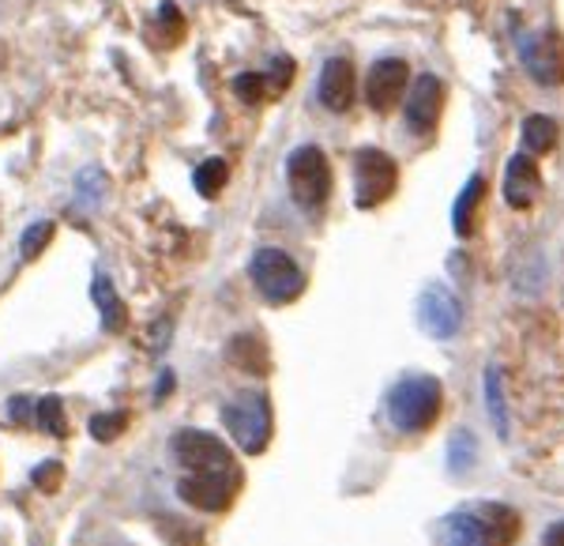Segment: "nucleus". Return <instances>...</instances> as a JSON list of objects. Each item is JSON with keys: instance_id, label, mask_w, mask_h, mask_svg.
<instances>
[{"instance_id": "f257e3e1", "label": "nucleus", "mask_w": 564, "mask_h": 546, "mask_svg": "<svg viewBox=\"0 0 564 546\" xmlns=\"http://www.w3.org/2000/svg\"><path fill=\"white\" fill-rule=\"evenodd\" d=\"M441 404H444L441 381L430 377V373H414V377H403L388 393V418L403 433H425L441 418Z\"/></svg>"}, {"instance_id": "f03ea898", "label": "nucleus", "mask_w": 564, "mask_h": 546, "mask_svg": "<svg viewBox=\"0 0 564 546\" xmlns=\"http://www.w3.org/2000/svg\"><path fill=\"white\" fill-rule=\"evenodd\" d=\"M223 422L241 452L260 457L271 441V399L263 393H241L223 407Z\"/></svg>"}, {"instance_id": "7ed1b4c3", "label": "nucleus", "mask_w": 564, "mask_h": 546, "mask_svg": "<svg viewBox=\"0 0 564 546\" xmlns=\"http://www.w3.org/2000/svg\"><path fill=\"white\" fill-rule=\"evenodd\" d=\"M286 181H290V196L305 207V212H321L332 196V167H327V154L313 143L290 151L286 159Z\"/></svg>"}, {"instance_id": "20e7f679", "label": "nucleus", "mask_w": 564, "mask_h": 546, "mask_svg": "<svg viewBox=\"0 0 564 546\" xmlns=\"http://www.w3.org/2000/svg\"><path fill=\"white\" fill-rule=\"evenodd\" d=\"M249 276H252V283H257L260 298L271 306H290L294 298H302V290H305L302 268L282 249H260L249 264Z\"/></svg>"}, {"instance_id": "39448f33", "label": "nucleus", "mask_w": 564, "mask_h": 546, "mask_svg": "<svg viewBox=\"0 0 564 546\" xmlns=\"http://www.w3.org/2000/svg\"><path fill=\"white\" fill-rule=\"evenodd\" d=\"M395 181H399V167L388 151L361 148L354 154V204H358L361 212L384 204V200L395 193Z\"/></svg>"}, {"instance_id": "423d86ee", "label": "nucleus", "mask_w": 564, "mask_h": 546, "mask_svg": "<svg viewBox=\"0 0 564 546\" xmlns=\"http://www.w3.org/2000/svg\"><path fill=\"white\" fill-rule=\"evenodd\" d=\"M170 449H174V460L185 468V475H196V471H234V452L215 433L181 430L174 433Z\"/></svg>"}, {"instance_id": "0eeeda50", "label": "nucleus", "mask_w": 564, "mask_h": 546, "mask_svg": "<svg viewBox=\"0 0 564 546\" xmlns=\"http://www.w3.org/2000/svg\"><path fill=\"white\" fill-rule=\"evenodd\" d=\"M238 486H241L238 471H196V475H181L177 494H181V502H188L193 508L223 513V508L234 505Z\"/></svg>"}, {"instance_id": "6e6552de", "label": "nucleus", "mask_w": 564, "mask_h": 546, "mask_svg": "<svg viewBox=\"0 0 564 546\" xmlns=\"http://www.w3.org/2000/svg\"><path fill=\"white\" fill-rule=\"evenodd\" d=\"M520 61L534 84H542V87L564 84V39L557 31L527 34L520 42Z\"/></svg>"}, {"instance_id": "1a4fd4ad", "label": "nucleus", "mask_w": 564, "mask_h": 546, "mask_svg": "<svg viewBox=\"0 0 564 546\" xmlns=\"http://www.w3.org/2000/svg\"><path fill=\"white\" fill-rule=\"evenodd\" d=\"M417 321H422V328L433 335V340H452V335H459V328H463L459 298L452 295L448 287L430 283L422 290V298H417Z\"/></svg>"}, {"instance_id": "9d476101", "label": "nucleus", "mask_w": 564, "mask_h": 546, "mask_svg": "<svg viewBox=\"0 0 564 546\" xmlns=\"http://www.w3.org/2000/svg\"><path fill=\"white\" fill-rule=\"evenodd\" d=\"M406 84H411V68L406 61L399 57H384L369 68V79H366V103L377 109V114H388L391 106L403 98Z\"/></svg>"}, {"instance_id": "9b49d317", "label": "nucleus", "mask_w": 564, "mask_h": 546, "mask_svg": "<svg viewBox=\"0 0 564 546\" xmlns=\"http://www.w3.org/2000/svg\"><path fill=\"white\" fill-rule=\"evenodd\" d=\"M444 109V84L436 76H417L411 90V103H406V129L417 136H433L441 125Z\"/></svg>"}, {"instance_id": "f8f14e48", "label": "nucleus", "mask_w": 564, "mask_h": 546, "mask_svg": "<svg viewBox=\"0 0 564 546\" xmlns=\"http://www.w3.org/2000/svg\"><path fill=\"white\" fill-rule=\"evenodd\" d=\"M539 189H542L539 162H534L527 151L512 154V159H508V167H505V200H508V207L527 212V207L539 200Z\"/></svg>"}, {"instance_id": "ddd939ff", "label": "nucleus", "mask_w": 564, "mask_h": 546, "mask_svg": "<svg viewBox=\"0 0 564 546\" xmlns=\"http://www.w3.org/2000/svg\"><path fill=\"white\" fill-rule=\"evenodd\" d=\"M354 65L347 57H332L321 68V103L332 109V114H347L354 106Z\"/></svg>"}, {"instance_id": "4468645a", "label": "nucleus", "mask_w": 564, "mask_h": 546, "mask_svg": "<svg viewBox=\"0 0 564 546\" xmlns=\"http://www.w3.org/2000/svg\"><path fill=\"white\" fill-rule=\"evenodd\" d=\"M475 516L481 521V535H486V546H512L516 535H520V513L500 502H481L475 505Z\"/></svg>"}, {"instance_id": "2eb2a0df", "label": "nucleus", "mask_w": 564, "mask_h": 546, "mask_svg": "<svg viewBox=\"0 0 564 546\" xmlns=\"http://www.w3.org/2000/svg\"><path fill=\"white\" fill-rule=\"evenodd\" d=\"M481 196H486V178L475 174L463 185V193L456 200V207H452V226H456V234L459 238H470L475 234V223H478V204H481Z\"/></svg>"}, {"instance_id": "dca6fc26", "label": "nucleus", "mask_w": 564, "mask_h": 546, "mask_svg": "<svg viewBox=\"0 0 564 546\" xmlns=\"http://www.w3.org/2000/svg\"><path fill=\"white\" fill-rule=\"evenodd\" d=\"M441 546H486V535H481V521L475 516V508H463V513H452L448 521H444Z\"/></svg>"}, {"instance_id": "f3484780", "label": "nucleus", "mask_w": 564, "mask_h": 546, "mask_svg": "<svg viewBox=\"0 0 564 546\" xmlns=\"http://www.w3.org/2000/svg\"><path fill=\"white\" fill-rule=\"evenodd\" d=\"M90 298H95V306L102 309V328H106V332H121L124 321H129V313H124V302L117 298L113 283H109L102 271H98L95 283H90Z\"/></svg>"}, {"instance_id": "a211bd4d", "label": "nucleus", "mask_w": 564, "mask_h": 546, "mask_svg": "<svg viewBox=\"0 0 564 546\" xmlns=\"http://www.w3.org/2000/svg\"><path fill=\"white\" fill-rule=\"evenodd\" d=\"M230 362L234 366H241L245 373H263L271 370V358H268V343L260 340V335H238V340H230Z\"/></svg>"}, {"instance_id": "6ab92c4d", "label": "nucleus", "mask_w": 564, "mask_h": 546, "mask_svg": "<svg viewBox=\"0 0 564 546\" xmlns=\"http://www.w3.org/2000/svg\"><path fill=\"white\" fill-rule=\"evenodd\" d=\"M448 475L452 479H467L470 471H475V463H478V441H475V433L470 430H456L452 433V441H448Z\"/></svg>"}, {"instance_id": "aec40b11", "label": "nucleus", "mask_w": 564, "mask_h": 546, "mask_svg": "<svg viewBox=\"0 0 564 546\" xmlns=\"http://www.w3.org/2000/svg\"><path fill=\"white\" fill-rule=\"evenodd\" d=\"M557 121H550V117H542V114H534V117H527L523 121V148L527 151H553L557 148Z\"/></svg>"}, {"instance_id": "412c9836", "label": "nucleus", "mask_w": 564, "mask_h": 546, "mask_svg": "<svg viewBox=\"0 0 564 546\" xmlns=\"http://www.w3.org/2000/svg\"><path fill=\"white\" fill-rule=\"evenodd\" d=\"M226 181H230V167H226V159H207V162H199L196 174H193L196 193H199V196H207V200L223 193Z\"/></svg>"}, {"instance_id": "4be33fe9", "label": "nucleus", "mask_w": 564, "mask_h": 546, "mask_svg": "<svg viewBox=\"0 0 564 546\" xmlns=\"http://www.w3.org/2000/svg\"><path fill=\"white\" fill-rule=\"evenodd\" d=\"M154 42L159 45H177L185 39V15H181V8L174 0H166V4L159 8V20H154Z\"/></svg>"}, {"instance_id": "5701e85b", "label": "nucleus", "mask_w": 564, "mask_h": 546, "mask_svg": "<svg viewBox=\"0 0 564 546\" xmlns=\"http://www.w3.org/2000/svg\"><path fill=\"white\" fill-rule=\"evenodd\" d=\"M486 399H489V418H494L497 433L508 441V407H505V393H500V370L497 366L486 370Z\"/></svg>"}, {"instance_id": "b1692460", "label": "nucleus", "mask_w": 564, "mask_h": 546, "mask_svg": "<svg viewBox=\"0 0 564 546\" xmlns=\"http://www.w3.org/2000/svg\"><path fill=\"white\" fill-rule=\"evenodd\" d=\"M39 426L50 437H68V418H65V404L57 396H45L39 404Z\"/></svg>"}, {"instance_id": "393cba45", "label": "nucleus", "mask_w": 564, "mask_h": 546, "mask_svg": "<svg viewBox=\"0 0 564 546\" xmlns=\"http://www.w3.org/2000/svg\"><path fill=\"white\" fill-rule=\"evenodd\" d=\"M53 234H57V226L50 223V218H42V223H34V226H26L23 231V242H20V253H23V260H34V257H42V249L53 242Z\"/></svg>"}, {"instance_id": "a878e982", "label": "nucleus", "mask_w": 564, "mask_h": 546, "mask_svg": "<svg viewBox=\"0 0 564 546\" xmlns=\"http://www.w3.org/2000/svg\"><path fill=\"white\" fill-rule=\"evenodd\" d=\"M102 193H106L102 170H84L79 181H76V204L79 207H98V204H102Z\"/></svg>"}, {"instance_id": "bb28decb", "label": "nucleus", "mask_w": 564, "mask_h": 546, "mask_svg": "<svg viewBox=\"0 0 564 546\" xmlns=\"http://www.w3.org/2000/svg\"><path fill=\"white\" fill-rule=\"evenodd\" d=\"M234 90H238V98L245 106H260L263 98H268V76H260V72H241V76L234 79Z\"/></svg>"}, {"instance_id": "cd10ccee", "label": "nucleus", "mask_w": 564, "mask_h": 546, "mask_svg": "<svg viewBox=\"0 0 564 546\" xmlns=\"http://www.w3.org/2000/svg\"><path fill=\"white\" fill-rule=\"evenodd\" d=\"M129 426V418L124 415H117V411H109V415H95L90 418V433H95V441H113L117 433Z\"/></svg>"}, {"instance_id": "c85d7f7f", "label": "nucleus", "mask_w": 564, "mask_h": 546, "mask_svg": "<svg viewBox=\"0 0 564 546\" xmlns=\"http://www.w3.org/2000/svg\"><path fill=\"white\" fill-rule=\"evenodd\" d=\"M159 532L166 535V543H174V546H204V535L181 527V521H159Z\"/></svg>"}, {"instance_id": "c756f323", "label": "nucleus", "mask_w": 564, "mask_h": 546, "mask_svg": "<svg viewBox=\"0 0 564 546\" xmlns=\"http://www.w3.org/2000/svg\"><path fill=\"white\" fill-rule=\"evenodd\" d=\"M290 79H294V61H290V57H275V61H271V76H268L271 90H286Z\"/></svg>"}, {"instance_id": "7c9ffc66", "label": "nucleus", "mask_w": 564, "mask_h": 546, "mask_svg": "<svg viewBox=\"0 0 564 546\" xmlns=\"http://www.w3.org/2000/svg\"><path fill=\"white\" fill-rule=\"evenodd\" d=\"M34 486L39 490H57V482H61V463L57 460H45L42 468H34Z\"/></svg>"}, {"instance_id": "2f4dec72", "label": "nucleus", "mask_w": 564, "mask_h": 546, "mask_svg": "<svg viewBox=\"0 0 564 546\" xmlns=\"http://www.w3.org/2000/svg\"><path fill=\"white\" fill-rule=\"evenodd\" d=\"M34 411V399H26V396H12L8 399V415H12V422H26Z\"/></svg>"}, {"instance_id": "473e14b6", "label": "nucleus", "mask_w": 564, "mask_h": 546, "mask_svg": "<svg viewBox=\"0 0 564 546\" xmlns=\"http://www.w3.org/2000/svg\"><path fill=\"white\" fill-rule=\"evenodd\" d=\"M542 546H564V521H557L545 532V539H542Z\"/></svg>"}, {"instance_id": "72a5a7b5", "label": "nucleus", "mask_w": 564, "mask_h": 546, "mask_svg": "<svg viewBox=\"0 0 564 546\" xmlns=\"http://www.w3.org/2000/svg\"><path fill=\"white\" fill-rule=\"evenodd\" d=\"M170 388H174V373H162V381H159V393H154V396H166L170 393Z\"/></svg>"}]
</instances>
